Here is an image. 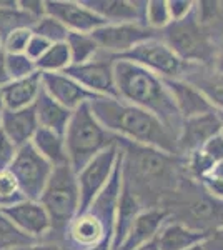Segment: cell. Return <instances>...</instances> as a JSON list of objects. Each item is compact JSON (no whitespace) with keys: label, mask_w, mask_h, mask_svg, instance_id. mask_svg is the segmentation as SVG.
I'll use <instances>...</instances> for the list:
<instances>
[{"label":"cell","mask_w":223,"mask_h":250,"mask_svg":"<svg viewBox=\"0 0 223 250\" xmlns=\"http://www.w3.org/2000/svg\"><path fill=\"white\" fill-rule=\"evenodd\" d=\"M122 184L143 208H162L185 177L182 155H172L147 145L119 139Z\"/></svg>","instance_id":"1"},{"label":"cell","mask_w":223,"mask_h":250,"mask_svg":"<svg viewBox=\"0 0 223 250\" xmlns=\"http://www.w3.org/2000/svg\"><path fill=\"white\" fill-rule=\"evenodd\" d=\"M88 105L95 119L119 139L178 155L177 137L170 134L157 117L143 108L117 97H97L88 102Z\"/></svg>","instance_id":"2"},{"label":"cell","mask_w":223,"mask_h":250,"mask_svg":"<svg viewBox=\"0 0 223 250\" xmlns=\"http://www.w3.org/2000/svg\"><path fill=\"white\" fill-rule=\"evenodd\" d=\"M113 72L119 99L147 110L157 117L173 137H178L183 119L165 80L147 68L119 59H115Z\"/></svg>","instance_id":"3"},{"label":"cell","mask_w":223,"mask_h":250,"mask_svg":"<svg viewBox=\"0 0 223 250\" xmlns=\"http://www.w3.org/2000/svg\"><path fill=\"white\" fill-rule=\"evenodd\" d=\"M122 192V154L119 148V159L112 172L110 180L99 193L90 207L68 224L60 240L65 250H93L100 245L112 247L115 215Z\"/></svg>","instance_id":"4"},{"label":"cell","mask_w":223,"mask_h":250,"mask_svg":"<svg viewBox=\"0 0 223 250\" xmlns=\"http://www.w3.org/2000/svg\"><path fill=\"white\" fill-rule=\"evenodd\" d=\"M162 208L168 213V220L192 230L210 233L223 227V200L186 173Z\"/></svg>","instance_id":"5"},{"label":"cell","mask_w":223,"mask_h":250,"mask_svg":"<svg viewBox=\"0 0 223 250\" xmlns=\"http://www.w3.org/2000/svg\"><path fill=\"white\" fill-rule=\"evenodd\" d=\"M217 32V27H206L198 20L193 7V10L185 19L170 22L160 32V39L183 62L213 67L218 40L222 37V34Z\"/></svg>","instance_id":"6"},{"label":"cell","mask_w":223,"mask_h":250,"mask_svg":"<svg viewBox=\"0 0 223 250\" xmlns=\"http://www.w3.org/2000/svg\"><path fill=\"white\" fill-rule=\"evenodd\" d=\"M63 139H65L68 164L75 173H79L99 154L119 142V137L108 132L95 119L88 104H83L74 110Z\"/></svg>","instance_id":"7"},{"label":"cell","mask_w":223,"mask_h":250,"mask_svg":"<svg viewBox=\"0 0 223 250\" xmlns=\"http://www.w3.org/2000/svg\"><path fill=\"white\" fill-rule=\"evenodd\" d=\"M40 204L50 217V233L45 240H52L60 244L62 235L65 232L80 208V192L77 173L72 170L70 165L54 167L52 175L40 195Z\"/></svg>","instance_id":"8"},{"label":"cell","mask_w":223,"mask_h":250,"mask_svg":"<svg viewBox=\"0 0 223 250\" xmlns=\"http://www.w3.org/2000/svg\"><path fill=\"white\" fill-rule=\"evenodd\" d=\"M119 60H127L135 65L147 68L152 74L162 79H183L190 63L177 57L175 52L170 48L163 40L158 37L148 39L128 50L127 54L115 57Z\"/></svg>","instance_id":"9"},{"label":"cell","mask_w":223,"mask_h":250,"mask_svg":"<svg viewBox=\"0 0 223 250\" xmlns=\"http://www.w3.org/2000/svg\"><path fill=\"white\" fill-rule=\"evenodd\" d=\"M7 170L15 177L27 200H40L54 167L35 150L34 145L27 144L17 150Z\"/></svg>","instance_id":"10"},{"label":"cell","mask_w":223,"mask_h":250,"mask_svg":"<svg viewBox=\"0 0 223 250\" xmlns=\"http://www.w3.org/2000/svg\"><path fill=\"white\" fill-rule=\"evenodd\" d=\"M113 67H115V57L100 52L90 62L70 65L63 74L77 80L80 85L97 97H117L119 99Z\"/></svg>","instance_id":"11"},{"label":"cell","mask_w":223,"mask_h":250,"mask_svg":"<svg viewBox=\"0 0 223 250\" xmlns=\"http://www.w3.org/2000/svg\"><path fill=\"white\" fill-rule=\"evenodd\" d=\"M90 35L100 47V52L119 57L145 40L158 37L160 32L152 30L143 23H107Z\"/></svg>","instance_id":"12"},{"label":"cell","mask_w":223,"mask_h":250,"mask_svg":"<svg viewBox=\"0 0 223 250\" xmlns=\"http://www.w3.org/2000/svg\"><path fill=\"white\" fill-rule=\"evenodd\" d=\"M117 159H119V145L103 150L93 160H90L85 167L77 173V182H79L80 192V208L79 213H82L90 207V204L99 197V193L103 190L107 182L110 180L112 172L115 168Z\"/></svg>","instance_id":"13"},{"label":"cell","mask_w":223,"mask_h":250,"mask_svg":"<svg viewBox=\"0 0 223 250\" xmlns=\"http://www.w3.org/2000/svg\"><path fill=\"white\" fill-rule=\"evenodd\" d=\"M45 14L63 23L68 32L77 34H92L107 25L82 0H47Z\"/></svg>","instance_id":"14"},{"label":"cell","mask_w":223,"mask_h":250,"mask_svg":"<svg viewBox=\"0 0 223 250\" xmlns=\"http://www.w3.org/2000/svg\"><path fill=\"white\" fill-rule=\"evenodd\" d=\"M223 132V125L217 110L208 114L192 117L182 122L180 134L177 137L178 155H186L193 150H198L208 142L213 135Z\"/></svg>","instance_id":"15"},{"label":"cell","mask_w":223,"mask_h":250,"mask_svg":"<svg viewBox=\"0 0 223 250\" xmlns=\"http://www.w3.org/2000/svg\"><path fill=\"white\" fill-rule=\"evenodd\" d=\"M0 212L35 240H45L50 233V217L39 200L25 199L12 207L0 208Z\"/></svg>","instance_id":"16"},{"label":"cell","mask_w":223,"mask_h":250,"mask_svg":"<svg viewBox=\"0 0 223 250\" xmlns=\"http://www.w3.org/2000/svg\"><path fill=\"white\" fill-rule=\"evenodd\" d=\"M105 23H145L147 0H82Z\"/></svg>","instance_id":"17"},{"label":"cell","mask_w":223,"mask_h":250,"mask_svg":"<svg viewBox=\"0 0 223 250\" xmlns=\"http://www.w3.org/2000/svg\"><path fill=\"white\" fill-rule=\"evenodd\" d=\"M42 74V72H40ZM42 87L50 97H54L59 104L67 107L68 110H77L83 104L97 99L95 94L88 92L77 80L68 77L67 74H42Z\"/></svg>","instance_id":"18"},{"label":"cell","mask_w":223,"mask_h":250,"mask_svg":"<svg viewBox=\"0 0 223 250\" xmlns=\"http://www.w3.org/2000/svg\"><path fill=\"white\" fill-rule=\"evenodd\" d=\"M168 222V213L163 208H145L133 220L130 230H128L125 240L122 242L119 250H137L143 247L145 244L155 240L158 232L162 230Z\"/></svg>","instance_id":"19"},{"label":"cell","mask_w":223,"mask_h":250,"mask_svg":"<svg viewBox=\"0 0 223 250\" xmlns=\"http://www.w3.org/2000/svg\"><path fill=\"white\" fill-rule=\"evenodd\" d=\"M163 80L167 83L170 94L173 97V102H175V105L183 120L215 110L212 104L206 100V97L197 87H193L192 83L185 82L183 79H163Z\"/></svg>","instance_id":"20"},{"label":"cell","mask_w":223,"mask_h":250,"mask_svg":"<svg viewBox=\"0 0 223 250\" xmlns=\"http://www.w3.org/2000/svg\"><path fill=\"white\" fill-rule=\"evenodd\" d=\"M39 127L40 125L34 105L20 108V110H7L5 108V112H3L2 130L15 144L17 148L30 144Z\"/></svg>","instance_id":"21"},{"label":"cell","mask_w":223,"mask_h":250,"mask_svg":"<svg viewBox=\"0 0 223 250\" xmlns=\"http://www.w3.org/2000/svg\"><path fill=\"white\" fill-rule=\"evenodd\" d=\"M183 80L192 83L202 92L206 100L213 105L215 110L223 112V74L215 70L213 67L193 65L190 63L186 68Z\"/></svg>","instance_id":"22"},{"label":"cell","mask_w":223,"mask_h":250,"mask_svg":"<svg viewBox=\"0 0 223 250\" xmlns=\"http://www.w3.org/2000/svg\"><path fill=\"white\" fill-rule=\"evenodd\" d=\"M42 88V74L28 75V77L12 80L5 87L0 88L3 105L7 110H20V108L32 107L39 97V92Z\"/></svg>","instance_id":"23"},{"label":"cell","mask_w":223,"mask_h":250,"mask_svg":"<svg viewBox=\"0 0 223 250\" xmlns=\"http://www.w3.org/2000/svg\"><path fill=\"white\" fill-rule=\"evenodd\" d=\"M35 114H37L39 125L43 128L55 132L59 135H65V130L68 127V122L72 119L74 112L59 104L54 97H50L45 92V88H40L39 97L34 104Z\"/></svg>","instance_id":"24"},{"label":"cell","mask_w":223,"mask_h":250,"mask_svg":"<svg viewBox=\"0 0 223 250\" xmlns=\"http://www.w3.org/2000/svg\"><path fill=\"white\" fill-rule=\"evenodd\" d=\"M206 235L208 233L192 230L178 222L168 220L155 237V244L158 250H188L202 244Z\"/></svg>","instance_id":"25"},{"label":"cell","mask_w":223,"mask_h":250,"mask_svg":"<svg viewBox=\"0 0 223 250\" xmlns=\"http://www.w3.org/2000/svg\"><path fill=\"white\" fill-rule=\"evenodd\" d=\"M145 210L140 205L139 200L135 199V195L128 190L127 187H123L122 184V192L119 205H117V215H115V230H113V244L112 250H119L122 242L125 240L128 230H130L133 220L139 217V213Z\"/></svg>","instance_id":"26"},{"label":"cell","mask_w":223,"mask_h":250,"mask_svg":"<svg viewBox=\"0 0 223 250\" xmlns=\"http://www.w3.org/2000/svg\"><path fill=\"white\" fill-rule=\"evenodd\" d=\"M30 144L34 145L35 150H37L52 167L70 165L68 164L67 147H65V139H63V135L55 134V132L48 130V128L39 127V130L35 132Z\"/></svg>","instance_id":"27"},{"label":"cell","mask_w":223,"mask_h":250,"mask_svg":"<svg viewBox=\"0 0 223 250\" xmlns=\"http://www.w3.org/2000/svg\"><path fill=\"white\" fill-rule=\"evenodd\" d=\"M35 20L19 7V2H0V37L3 39L14 30L19 29H32Z\"/></svg>","instance_id":"28"},{"label":"cell","mask_w":223,"mask_h":250,"mask_svg":"<svg viewBox=\"0 0 223 250\" xmlns=\"http://www.w3.org/2000/svg\"><path fill=\"white\" fill-rule=\"evenodd\" d=\"M68 50H70L72 65H80V63L90 62L100 54V47L93 40L90 34H77V32H68L65 40Z\"/></svg>","instance_id":"29"},{"label":"cell","mask_w":223,"mask_h":250,"mask_svg":"<svg viewBox=\"0 0 223 250\" xmlns=\"http://www.w3.org/2000/svg\"><path fill=\"white\" fill-rule=\"evenodd\" d=\"M72 65L70 50L65 42L52 43L50 48L35 62L39 72L42 74H62Z\"/></svg>","instance_id":"30"},{"label":"cell","mask_w":223,"mask_h":250,"mask_svg":"<svg viewBox=\"0 0 223 250\" xmlns=\"http://www.w3.org/2000/svg\"><path fill=\"white\" fill-rule=\"evenodd\" d=\"M35 239L22 232L10 219L0 212V250H20L35 244Z\"/></svg>","instance_id":"31"},{"label":"cell","mask_w":223,"mask_h":250,"mask_svg":"<svg viewBox=\"0 0 223 250\" xmlns=\"http://www.w3.org/2000/svg\"><path fill=\"white\" fill-rule=\"evenodd\" d=\"M32 34L40 35V37L48 40L50 43H60V42H65L67 40L68 30L65 29L63 23H60L57 19L45 14L42 19H39L37 22L34 23Z\"/></svg>","instance_id":"32"},{"label":"cell","mask_w":223,"mask_h":250,"mask_svg":"<svg viewBox=\"0 0 223 250\" xmlns=\"http://www.w3.org/2000/svg\"><path fill=\"white\" fill-rule=\"evenodd\" d=\"M170 20L168 3L167 0H147V9H145V23L152 30L162 32Z\"/></svg>","instance_id":"33"},{"label":"cell","mask_w":223,"mask_h":250,"mask_svg":"<svg viewBox=\"0 0 223 250\" xmlns=\"http://www.w3.org/2000/svg\"><path fill=\"white\" fill-rule=\"evenodd\" d=\"M22 200H25V197L15 177L9 170H0V208L12 207Z\"/></svg>","instance_id":"34"},{"label":"cell","mask_w":223,"mask_h":250,"mask_svg":"<svg viewBox=\"0 0 223 250\" xmlns=\"http://www.w3.org/2000/svg\"><path fill=\"white\" fill-rule=\"evenodd\" d=\"M5 65H7V72L10 75V80H19L39 72L37 67H35V62H32L25 54H20V55L5 54Z\"/></svg>","instance_id":"35"},{"label":"cell","mask_w":223,"mask_h":250,"mask_svg":"<svg viewBox=\"0 0 223 250\" xmlns=\"http://www.w3.org/2000/svg\"><path fill=\"white\" fill-rule=\"evenodd\" d=\"M222 2H213V0H202L195 2V14L198 20L206 27H215V23L222 19L223 12Z\"/></svg>","instance_id":"36"},{"label":"cell","mask_w":223,"mask_h":250,"mask_svg":"<svg viewBox=\"0 0 223 250\" xmlns=\"http://www.w3.org/2000/svg\"><path fill=\"white\" fill-rule=\"evenodd\" d=\"M32 37V29H19L7 35L2 42L3 52L10 55H20L25 54V48L28 40Z\"/></svg>","instance_id":"37"},{"label":"cell","mask_w":223,"mask_h":250,"mask_svg":"<svg viewBox=\"0 0 223 250\" xmlns=\"http://www.w3.org/2000/svg\"><path fill=\"white\" fill-rule=\"evenodd\" d=\"M17 150L19 148L15 147V144L0 128V170H7L10 167Z\"/></svg>","instance_id":"38"},{"label":"cell","mask_w":223,"mask_h":250,"mask_svg":"<svg viewBox=\"0 0 223 250\" xmlns=\"http://www.w3.org/2000/svg\"><path fill=\"white\" fill-rule=\"evenodd\" d=\"M50 45L52 43L48 42V40L40 37V35L32 34V37H30V40H28L27 48H25V55L32 60V62H37V60L45 54L48 48H50Z\"/></svg>","instance_id":"39"},{"label":"cell","mask_w":223,"mask_h":250,"mask_svg":"<svg viewBox=\"0 0 223 250\" xmlns=\"http://www.w3.org/2000/svg\"><path fill=\"white\" fill-rule=\"evenodd\" d=\"M200 150L203 152L213 164H218L220 160H223V132L213 135L208 142H205V145Z\"/></svg>","instance_id":"40"},{"label":"cell","mask_w":223,"mask_h":250,"mask_svg":"<svg viewBox=\"0 0 223 250\" xmlns=\"http://www.w3.org/2000/svg\"><path fill=\"white\" fill-rule=\"evenodd\" d=\"M167 3L172 22L185 19L195 7V2H192V0H167Z\"/></svg>","instance_id":"41"},{"label":"cell","mask_w":223,"mask_h":250,"mask_svg":"<svg viewBox=\"0 0 223 250\" xmlns=\"http://www.w3.org/2000/svg\"><path fill=\"white\" fill-rule=\"evenodd\" d=\"M19 7L35 22L45 15V2L43 0H19Z\"/></svg>","instance_id":"42"},{"label":"cell","mask_w":223,"mask_h":250,"mask_svg":"<svg viewBox=\"0 0 223 250\" xmlns=\"http://www.w3.org/2000/svg\"><path fill=\"white\" fill-rule=\"evenodd\" d=\"M202 245L205 250H223V227L210 232L202 242Z\"/></svg>","instance_id":"43"},{"label":"cell","mask_w":223,"mask_h":250,"mask_svg":"<svg viewBox=\"0 0 223 250\" xmlns=\"http://www.w3.org/2000/svg\"><path fill=\"white\" fill-rule=\"evenodd\" d=\"M20 250H65L60 244L57 242H52V240H39L35 244L28 245L25 249H20Z\"/></svg>","instance_id":"44"},{"label":"cell","mask_w":223,"mask_h":250,"mask_svg":"<svg viewBox=\"0 0 223 250\" xmlns=\"http://www.w3.org/2000/svg\"><path fill=\"white\" fill-rule=\"evenodd\" d=\"M203 180H212V182L223 184V160H220L218 164L213 165V168L210 170V173L205 177ZM200 182H202V180H200Z\"/></svg>","instance_id":"45"},{"label":"cell","mask_w":223,"mask_h":250,"mask_svg":"<svg viewBox=\"0 0 223 250\" xmlns=\"http://www.w3.org/2000/svg\"><path fill=\"white\" fill-rule=\"evenodd\" d=\"M12 82L10 80V75L7 72V65H5V52H0V88L5 87L7 83Z\"/></svg>","instance_id":"46"},{"label":"cell","mask_w":223,"mask_h":250,"mask_svg":"<svg viewBox=\"0 0 223 250\" xmlns=\"http://www.w3.org/2000/svg\"><path fill=\"white\" fill-rule=\"evenodd\" d=\"M213 68L223 74V34H222L220 40H218V47H217V55H215Z\"/></svg>","instance_id":"47"},{"label":"cell","mask_w":223,"mask_h":250,"mask_svg":"<svg viewBox=\"0 0 223 250\" xmlns=\"http://www.w3.org/2000/svg\"><path fill=\"white\" fill-rule=\"evenodd\" d=\"M137 250H158V247H157L155 240H152V242H148V244H145L143 247H140V249H137Z\"/></svg>","instance_id":"48"},{"label":"cell","mask_w":223,"mask_h":250,"mask_svg":"<svg viewBox=\"0 0 223 250\" xmlns=\"http://www.w3.org/2000/svg\"><path fill=\"white\" fill-rule=\"evenodd\" d=\"M3 112H5V105H3L2 94H0V128H2V117H3Z\"/></svg>","instance_id":"49"},{"label":"cell","mask_w":223,"mask_h":250,"mask_svg":"<svg viewBox=\"0 0 223 250\" xmlns=\"http://www.w3.org/2000/svg\"><path fill=\"white\" fill-rule=\"evenodd\" d=\"M188 250H205V249H203V245H202V244H198V245H195V247H192Z\"/></svg>","instance_id":"50"},{"label":"cell","mask_w":223,"mask_h":250,"mask_svg":"<svg viewBox=\"0 0 223 250\" xmlns=\"http://www.w3.org/2000/svg\"><path fill=\"white\" fill-rule=\"evenodd\" d=\"M218 112V115H220V120H222V125H223V112H220V110H217Z\"/></svg>","instance_id":"51"},{"label":"cell","mask_w":223,"mask_h":250,"mask_svg":"<svg viewBox=\"0 0 223 250\" xmlns=\"http://www.w3.org/2000/svg\"><path fill=\"white\" fill-rule=\"evenodd\" d=\"M3 50V47H2V37H0V52Z\"/></svg>","instance_id":"52"}]
</instances>
